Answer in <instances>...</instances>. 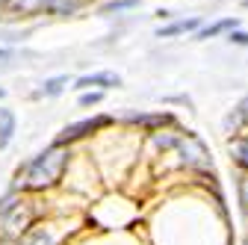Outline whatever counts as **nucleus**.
<instances>
[{
    "mask_svg": "<svg viewBox=\"0 0 248 245\" xmlns=\"http://www.w3.org/2000/svg\"><path fill=\"white\" fill-rule=\"evenodd\" d=\"M71 166H74V151L50 142L45 151H39L36 157L24 160L15 168V174L9 180V189H15L21 195L47 198L50 192H56L62 183H65Z\"/></svg>",
    "mask_w": 248,
    "mask_h": 245,
    "instance_id": "1",
    "label": "nucleus"
},
{
    "mask_svg": "<svg viewBox=\"0 0 248 245\" xmlns=\"http://www.w3.org/2000/svg\"><path fill=\"white\" fill-rule=\"evenodd\" d=\"M50 216L47 201L39 195H21L15 189H6L0 195V239L18 242L30 228H36Z\"/></svg>",
    "mask_w": 248,
    "mask_h": 245,
    "instance_id": "2",
    "label": "nucleus"
},
{
    "mask_svg": "<svg viewBox=\"0 0 248 245\" xmlns=\"http://www.w3.org/2000/svg\"><path fill=\"white\" fill-rule=\"evenodd\" d=\"M174 154L180 157V166L189 168L201 177H210V180H219L216 177V166H213V157H210V148L204 145L201 136H195L192 130H186L174 148Z\"/></svg>",
    "mask_w": 248,
    "mask_h": 245,
    "instance_id": "3",
    "label": "nucleus"
},
{
    "mask_svg": "<svg viewBox=\"0 0 248 245\" xmlns=\"http://www.w3.org/2000/svg\"><path fill=\"white\" fill-rule=\"evenodd\" d=\"M83 228H68V222H62L56 216H47L45 222H39L36 228H30L15 245H71V239L80 233Z\"/></svg>",
    "mask_w": 248,
    "mask_h": 245,
    "instance_id": "4",
    "label": "nucleus"
},
{
    "mask_svg": "<svg viewBox=\"0 0 248 245\" xmlns=\"http://www.w3.org/2000/svg\"><path fill=\"white\" fill-rule=\"evenodd\" d=\"M109 127H115V118L107 115V112H98V115H89V118H80V121H71V124H65V127L56 133L53 145L71 148V145L86 142V139L98 136V133H104V130H109Z\"/></svg>",
    "mask_w": 248,
    "mask_h": 245,
    "instance_id": "5",
    "label": "nucleus"
},
{
    "mask_svg": "<svg viewBox=\"0 0 248 245\" xmlns=\"http://www.w3.org/2000/svg\"><path fill=\"white\" fill-rule=\"evenodd\" d=\"M124 124H130V127H139V130H145L148 136L151 133H160V130H169V127H174L177 121H174V115L171 112H130V115H124Z\"/></svg>",
    "mask_w": 248,
    "mask_h": 245,
    "instance_id": "6",
    "label": "nucleus"
},
{
    "mask_svg": "<svg viewBox=\"0 0 248 245\" xmlns=\"http://www.w3.org/2000/svg\"><path fill=\"white\" fill-rule=\"evenodd\" d=\"M121 86V77L115 74V71H95V74H83V77H77L74 83H71V89H77L80 95L83 92H107V89H118Z\"/></svg>",
    "mask_w": 248,
    "mask_h": 245,
    "instance_id": "7",
    "label": "nucleus"
},
{
    "mask_svg": "<svg viewBox=\"0 0 248 245\" xmlns=\"http://www.w3.org/2000/svg\"><path fill=\"white\" fill-rule=\"evenodd\" d=\"M15 130H18V118L9 107H0V151H6L15 139Z\"/></svg>",
    "mask_w": 248,
    "mask_h": 245,
    "instance_id": "8",
    "label": "nucleus"
},
{
    "mask_svg": "<svg viewBox=\"0 0 248 245\" xmlns=\"http://www.w3.org/2000/svg\"><path fill=\"white\" fill-rule=\"evenodd\" d=\"M65 89H71V80H68V74H56V77H47V80L39 86L36 98H59Z\"/></svg>",
    "mask_w": 248,
    "mask_h": 245,
    "instance_id": "9",
    "label": "nucleus"
},
{
    "mask_svg": "<svg viewBox=\"0 0 248 245\" xmlns=\"http://www.w3.org/2000/svg\"><path fill=\"white\" fill-rule=\"evenodd\" d=\"M228 154H231V160L236 163V168L248 171V136H233V139L228 142Z\"/></svg>",
    "mask_w": 248,
    "mask_h": 245,
    "instance_id": "10",
    "label": "nucleus"
},
{
    "mask_svg": "<svg viewBox=\"0 0 248 245\" xmlns=\"http://www.w3.org/2000/svg\"><path fill=\"white\" fill-rule=\"evenodd\" d=\"M201 21L198 18H186V21H174L169 27H160L157 30V39H171V36H183V33H192V30H198Z\"/></svg>",
    "mask_w": 248,
    "mask_h": 245,
    "instance_id": "11",
    "label": "nucleus"
},
{
    "mask_svg": "<svg viewBox=\"0 0 248 245\" xmlns=\"http://www.w3.org/2000/svg\"><path fill=\"white\" fill-rule=\"evenodd\" d=\"M236 204H239V213H242V219H248V171H236Z\"/></svg>",
    "mask_w": 248,
    "mask_h": 245,
    "instance_id": "12",
    "label": "nucleus"
},
{
    "mask_svg": "<svg viewBox=\"0 0 248 245\" xmlns=\"http://www.w3.org/2000/svg\"><path fill=\"white\" fill-rule=\"evenodd\" d=\"M225 30H236V18H225V21H216V24H210V27H201L198 33H195V39H213V36H219V33H225Z\"/></svg>",
    "mask_w": 248,
    "mask_h": 245,
    "instance_id": "13",
    "label": "nucleus"
},
{
    "mask_svg": "<svg viewBox=\"0 0 248 245\" xmlns=\"http://www.w3.org/2000/svg\"><path fill=\"white\" fill-rule=\"evenodd\" d=\"M104 101V92H95V89H92V92H83V95L77 98V104L83 107V109H89V107H98Z\"/></svg>",
    "mask_w": 248,
    "mask_h": 245,
    "instance_id": "14",
    "label": "nucleus"
},
{
    "mask_svg": "<svg viewBox=\"0 0 248 245\" xmlns=\"http://www.w3.org/2000/svg\"><path fill=\"white\" fill-rule=\"evenodd\" d=\"M139 6V0H112V3L101 6V12H124V9H133Z\"/></svg>",
    "mask_w": 248,
    "mask_h": 245,
    "instance_id": "15",
    "label": "nucleus"
},
{
    "mask_svg": "<svg viewBox=\"0 0 248 245\" xmlns=\"http://www.w3.org/2000/svg\"><path fill=\"white\" fill-rule=\"evenodd\" d=\"M228 42H231V45H248V33H239V30H233Z\"/></svg>",
    "mask_w": 248,
    "mask_h": 245,
    "instance_id": "16",
    "label": "nucleus"
},
{
    "mask_svg": "<svg viewBox=\"0 0 248 245\" xmlns=\"http://www.w3.org/2000/svg\"><path fill=\"white\" fill-rule=\"evenodd\" d=\"M236 109H239V115L245 118V124H248V98H245V101H242V104H239Z\"/></svg>",
    "mask_w": 248,
    "mask_h": 245,
    "instance_id": "17",
    "label": "nucleus"
},
{
    "mask_svg": "<svg viewBox=\"0 0 248 245\" xmlns=\"http://www.w3.org/2000/svg\"><path fill=\"white\" fill-rule=\"evenodd\" d=\"M0 59H12V50L9 47H0Z\"/></svg>",
    "mask_w": 248,
    "mask_h": 245,
    "instance_id": "18",
    "label": "nucleus"
},
{
    "mask_svg": "<svg viewBox=\"0 0 248 245\" xmlns=\"http://www.w3.org/2000/svg\"><path fill=\"white\" fill-rule=\"evenodd\" d=\"M222 245H236V242H233V236H228V239H225Z\"/></svg>",
    "mask_w": 248,
    "mask_h": 245,
    "instance_id": "19",
    "label": "nucleus"
},
{
    "mask_svg": "<svg viewBox=\"0 0 248 245\" xmlns=\"http://www.w3.org/2000/svg\"><path fill=\"white\" fill-rule=\"evenodd\" d=\"M0 245H15V242L12 239H0Z\"/></svg>",
    "mask_w": 248,
    "mask_h": 245,
    "instance_id": "20",
    "label": "nucleus"
},
{
    "mask_svg": "<svg viewBox=\"0 0 248 245\" xmlns=\"http://www.w3.org/2000/svg\"><path fill=\"white\" fill-rule=\"evenodd\" d=\"M3 98H6V89H3V86H0V101H3Z\"/></svg>",
    "mask_w": 248,
    "mask_h": 245,
    "instance_id": "21",
    "label": "nucleus"
},
{
    "mask_svg": "<svg viewBox=\"0 0 248 245\" xmlns=\"http://www.w3.org/2000/svg\"><path fill=\"white\" fill-rule=\"evenodd\" d=\"M6 3H12V0H0V6H6Z\"/></svg>",
    "mask_w": 248,
    "mask_h": 245,
    "instance_id": "22",
    "label": "nucleus"
}]
</instances>
